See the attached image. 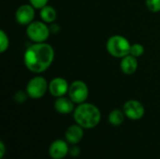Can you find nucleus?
<instances>
[{"label": "nucleus", "mask_w": 160, "mask_h": 159, "mask_svg": "<svg viewBox=\"0 0 160 159\" xmlns=\"http://www.w3.org/2000/svg\"><path fill=\"white\" fill-rule=\"evenodd\" d=\"M54 59L53 48L46 43H34L29 46L23 55V62L28 70L33 73H42L46 71Z\"/></svg>", "instance_id": "obj_1"}, {"label": "nucleus", "mask_w": 160, "mask_h": 159, "mask_svg": "<svg viewBox=\"0 0 160 159\" xmlns=\"http://www.w3.org/2000/svg\"><path fill=\"white\" fill-rule=\"evenodd\" d=\"M73 118L76 124L84 129H92L98 127L101 120V112L99 109L92 103L79 104L74 112Z\"/></svg>", "instance_id": "obj_2"}, {"label": "nucleus", "mask_w": 160, "mask_h": 159, "mask_svg": "<svg viewBox=\"0 0 160 159\" xmlns=\"http://www.w3.org/2000/svg\"><path fill=\"white\" fill-rule=\"evenodd\" d=\"M131 44L127 37L121 35L112 36L106 44L108 52L116 58H123L130 52Z\"/></svg>", "instance_id": "obj_3"}, {"label": "nucleus", "mask_w": 160, "mask_h": 159, "mask_svg": "<svg viewBox=\"0 0 160 159\" xmlns=\"http://www.w3.org/2000/svg\"><path fill=\"white\" fill-rule=\"evenodd\" d=\"M51 29L43 21H33L31 23L27 25L26 35L35 43L46 42L50 36Z\"/></svg>", "instance_id": "obj_4"}, {"label": "nucleus", "mask_w": 160, "mask_h": 159, "mask_svg": "<svg viewBox=\"0 0 160 159\" xmlns=\"http://www.w3.org/2000/svg\"><path fill=\"white\" fill-rule=\"evenodd\" d=\"M47 90H49V83L47 80L44 77L36 76L28 82L25 92L29 97L33 99H39L44 97Z\"/></svg>", "instance_id": "obj_5"}, {"label": "nucleus", "mask_w": 160, "mask_h": 159, "mask_svg": "<svg viewBox=\"0 0 160 159\" xmlns=\"http://www.w3.org/2000/svg\"><path fill=\"white\" fill-rule=\"evenodd\" d=\"M68 97L75 104L84 103L89 96V89L87 84L80 80L74 81L69 84Z\"/></svg>", "instance_id": "obj_6"}, {"label": "nucleus", "mask_w": 160, "mask_h": 159, "mask_svg": "<svg viewBox=\"0 0 160 159\" xmlns=\"http://www.w3.org/2000/svg\"><path fill=\"white\" fill-rule=\"evenodd\" d=\"M123 111L125 112L126 117H128L132 121L141 120L145 113V109L143 104L136 99L128 100L123 106Z\"/></svg>", "instance_id": "obj_7"}, {"label": "nucleus", "mask_w": 160, "mask_h": 159, "mask_svg": "<svg viewBox=\"0 0 160 159\" xmlns=\"http://www.w3.org/2000/svg\"><path fill=\"white\" fill-rule=\"evenodd\" d=\"M49 157L52 159H63L69 154L68 142L66 140L57 139L49 146Z\"/></svg>", "instance_id": "obj_8"}, {"label": "nucleus", "mask_w": 160, "mask_h": 159, "mask_svg": "<svg viewBox=\"0 0 160 159\" xmlns=\"http://www.w3.org/2000/svg\"><path fill=\"white\" fill-rule=\"evenodd\" d=\"M35 7L30 4L20 6L15 12V19L21 25H28L31 23L35 17Z\"/></svg>", "instance_id": "obj_9"}, {"label": "nucleus", "mask_w": 160, "mask_h": 159, "mask_svg": "<svg viewBox=\"0 0 160 159\" xmlns=\"http://www.w3.org/2000/svg\"><path fill=\"white\" fill-rule=\"evenodd\" d=\"M69 84L68 81L64 78L57 77L52 79L49 83V92L52 96L55 97H64L68 93Z\"/></svg>", "instance_id": "obj_10"}, {"label": "nucleus", "mask_w": 160, "mask_h": 159, "mask_svg": "<svg viewBox=\"0 0 160 159\" xmlns=\"http://www.w3.org/2000/svg\"><path fill=\"white\" fill-rule=\"evenodd\" d=\"M83 129L84 128L78 124L69 126L65 132V140L71 145H76L80 143L84 136Z\"/></svg>", "instance_id": "obj_11"}, {"label": "nucleus", "mask_w": 160, "mask_h": 159, "mask_svg": "<svg viewBox=\"0 0 160 159\" xmlns=\"http://www.w3.org/2000/svg\"><path fill=\"white\" fill-rule=\"evenodd\" d=\"M75 103L70 99V97H57L54 101V109L60 114H68L74 112Z\"/></svg>", "instance_id": "obj_12"}, {"label": "nucleus", "mask_w": 160, "mask_h": 159, "mask_svg": "<svg viewBox=\"0 0 160 159\" xmlns=\"http://www.w3.org/2000/svg\"><path fill=\"white\" fill-rule=\"evenodd\" d=\"M121 59L122 60L120 62V68L123 71V73H125L127 75H131L136 72V70L138 68L137 57H135L131 54H128Z\"/></svg>", "instance_id": "obj_13"}, {"label": "nucleus", "mask_w": 160, "mask_h": 159, "mask_svg": "<svg viewBox=\"0 0 160 159\" xmlns=\"http://www.w3.org/2000/svg\"><path fill=\"white\" fill-rule=\"evenodd\" d=\"M39 15H40L41 20L44 22H46V23H52L55 21V19H56L57 13H56V10L54 9L53 7L47 5V6H45L44 7H42L40 9Z\"/></svg>", "instance_id": "obj_14"}, {"label": "nucleus", "mask_w": 160, "mask_h": 159, "mask_svg": "<svg viewBox=\"0 0 160 159\" xmlns=\"http://www.w3.org/2000/svg\"><path fill=\"white\" fill-rule=\"evenodd\" d=\"M125 117H126V115H125L124 111H121L119 109H115L110 112L109 117H108V121L112 126L119 127L124 123Z\"/></svg>", "instance_id": "obj_15"}, {"label": "nucleus", "mask_w": 160, "mask_h": 159, "mask_svg": "<svg viewBox=\"0 0 160 159\" xmlns=\"http://www.w3.org/2000/svg\"><path fill=\"white\" fill-rule=\"evenodd\" d=\"M9 46V39L8 36L5 33L4 30L0 31V52H5Z\"/></svg>", "instance_id": "obj_16"}, {"label": "nucleus", "mask_w": 160, "mask_h": 159, "mask_svg": "<svg viewBox=\"0 0 160 159\" xmlns=\"http://www.w3.org/2000/svg\"><path fill=\"white\" fill-rule=\"evenodd\" d=\"M143 53H144V47L142 44H140V43L131 44L129 54H131V55H133V56L138 58V57L142 56Z\"/></svg>", "instance_id": "obj_17"}, {"label": "nucleus", "mask_w": 160, "mask_h": 159, "mask_svg": "<svg viewBox=\"0 0 160 159\" xmlns=\"http://www.w3.org/2000/svg\"><path fill=\"white\" fill-rule=\"evenodd\" d=\"M146 7L152 12H159L160 0H146Z\"/></svg>", "instance_id": "obj_18"}, {"label": "nucleus", "mask_w": 160, "mask_h": 159, "mask_svg": "<svg viewBox=\"0 0 160 159\" xmlns=\"http://www.w3.org/2000/svg\"><path fill=\"white\" fill-rule=\"evenodd\" d=\"M49 0H29L30 5H32L36 9H41L48 5Z\"/></svg>", "instance_id": "obj_19"}, {"label": "nucleus", "mask_w": 160, "mask_h": 159, "mask_svg": "<svg viewBox=\"0 0 160 159\" xmlns=\"http://www.w3.org/2000/svg\"><path fill=\"white\" fill-rule=\"evenodd\" d=\"M27 97H28V95H27V93L25 92H22V91H19L18 93H16V95H15V100L18 102V103H22V102H24L25 100H26V98H27Z\"/></svg>", "instance_id": "obj_20"}, {"label": "nucleus", "mask_w": 160, "mask_h": 159, "mask_svg": "<svg viewBox=\"0 0 160 159\" xmlns=\"http://www.w3.org/2000/svg\"><path fill=\"white\" fill-rule=\"evenodd\" d=\"M71 157H78L81 155V148L79 146L76 145H72L71 147H69V154H68Z\"/></svg>", "instance_id": "obj_21"}, {"label": "nucleus", "mask_w": 160, "mask_h": 159, "mask_svg": "<svg viewBox=\"0 0 160 159\" xmlns=\"http://www.w3.org/2000/svg\"><path fill=\"white\" fill-rule=\"evenodd\" d=\"M5 153H6V146H5V143L1 141L0 142V159L4 158Z\"/></svg>", "instance_id": "obj_22"}]
</instances>
